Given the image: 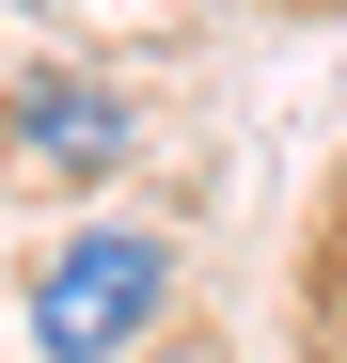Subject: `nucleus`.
Returning a JSON list of instances; mask_svg holds the SVG:
<instances>
[{
	"label": "nucleus",
	"instance_id": "obj_1",
	"mask_svg": "<svg viewBox=\"0 0 347 363\" xmlns=\"http://www.w3.org/2000/svg\"><path fill=\"white\" fill-rule=\"evenodd\" d=\"M158 300H174V253L142 221H79L64 253H32V363H127L158 347Z\"/></svg>",
	"mask_w": 347,
	"mask_h": 363
},
{
	"label": "nucleus",
	"instance_id": "obj_2",
	"mask_svg": "<svg viewBox=\"0 0 347 363\" xmlns=\"http://www.w3.org/2000/svg\"><path fill=\"white\" fill-rule=\"evenodd\" d=\"M0 143H16L32 174H64V190H95V174H127V158H142V111L110 95V79H79V64H16Z\"/></svg>",
	"mask_w": 347,
	"mask_h": 363
},
{
	"label": "nucleus",
	"instance_id": "obj_3",
	"mask_svg": "<svg viewBox=\"0 0 347 363\" xmlns=\"http://www.w3.org/2000/svg\"><path fill=\"white\" fill-rule=\"evenodd\" d=\"M127 363H221V347H190V332H174V347H127Z\"/></svg>",
	"mask_w": 347,
	"mask_h": 363
}]
</instances>
